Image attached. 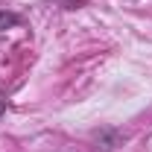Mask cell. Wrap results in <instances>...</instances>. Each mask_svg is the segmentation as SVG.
Wrapping results in <instances>:
<instances>
[{"mask_svg":"<svg viewBox=\"0 0 152 152\" xmlns=\"http://www.w3.org/2000/svg\"><path fill=\"white\" fill-rule=\"evenodd\" d=\"M18 23H20V18L15 12H0V32L9 29V26H18Z\"/></svg>","mask_w":152,"mask_h":152,"instance_id":"cell-2","label":"cell"},{"mask_svg":"<svg viewBox=\"0 0 152 152\" xmlns=\"http://www.w3.org/2000/svg\"><path fill=\"white\" fill-rule=\"evenodd\" d=\"M91 137H94L96 149H102V152H111V149L123 146V143L129 140V134H126V132H120V129H111V126H102V129H96Z\"/></svg>","mask_w":152,"mask_h":152,"instance_id":"cell-1","label":"cell"},{"mask_svg":"<svg viewBox=\"0 0 152 152\" xmlns=\"http://www.w3.org/2000/svg\"><path fill=\"white\" fill-rule=\"evenodd\" d=\"M3 111H6V96L0 94V114H3Z\"/></svg>","mask_w":152,"mask_h":152,"instance_id":"cell-3","label":"cell"}]
</instances>
